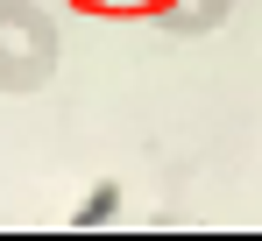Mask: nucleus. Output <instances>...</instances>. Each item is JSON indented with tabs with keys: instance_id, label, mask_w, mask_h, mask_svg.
<instances>
[{
	"instance_id": "obj_1",
	"label": "nucleus",
	"mask_w": 262,
	"mask_h": 241,
	"mask_svg": "<svg viewBox=\"0 0 262 241\" xmlns=\"http://www.w3.org/2000/svg\"><path fill=\"white\" fill-rule=\"evenodd\" d=\"M64 64V36H57V14L36 0H0V92L7 99H29L43 92Z\"/></svg>"
},
{
	"instance_id": "obj_2",
	"label": "nucleus",
	"mask_w": 262,
	"mask_h": 241,
	"mask_svg": "<svg viewBox=\"0 0 262 241\" xmlns=\"http://www.w3.org/2000/svg\"><path fill=\"white\" fill-rule=\"evenodd\" d=\"M220 7H227V0H199V7H184V14H170V22L177 29H199V22H213Z\"/></svg>"
}]
</instances>
